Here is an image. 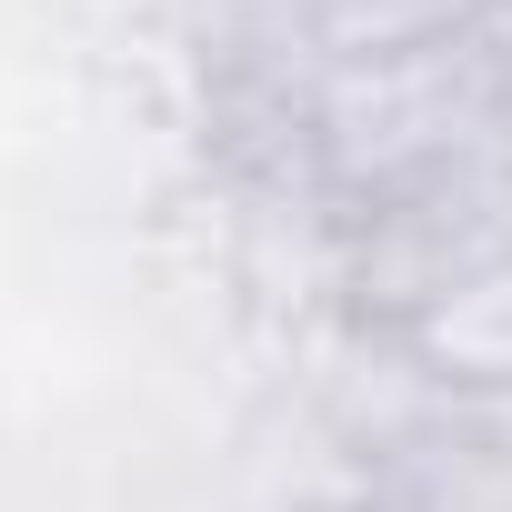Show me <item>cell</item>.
<instances>
[{
    "instance_id": "7a4b0ae2",
    "label": "cell",
    "mask_w": 512,
    "mask_h": 512,
    "mask_svg": "<svg viewBox=\"0 0 512 512\" xmlns=\"http://www.w3.org/2000/svg\"><path fill=\"white\" fill-rule=\"evenodd\" d=\"M382 342L412 362V382H432L452 402H512V251L482 262L472 282H452L442 302H422Z\"/></svg>"
},
{
    "instance_id": "3957f363",
    "label": "cell",
    "mask_w": 512,
    "mask_h": 512,
    "mask_svg": "<svg viewBox=\"0 0 512 512\" xmlns=\"http://www.w3.org/2000/svg\"><path fill=\"white\" fill-rule=\"evenodd\" d=\"M502 21V0H302V31L332 71H362V61H412V51H442V41H472Z\"/></svg>"
},
{
    "instance_id": "6da1fadb",
    "label": "cell",
    "mask_w": 512,
    "mask_h": 512,
    "mask_svg": "<svg viewBox=\"0 0 512 512\" xmlns=\"http://www.w3.org/2000/svg\"><path fill=\"white\" fill-rule=\"evenodd\" d=\"M512 251V151H472L452 171H422L342 221V292L372 332H402L422 302L472 282Z\"/></svg>"
},
{
    "instance_id": "277c9868",
    "label": "cell",
    "mask_w": 512,
    "mask_h": 512,
    "mask_svg": "<svg viewBox=\"0 0 512 512\" xmlns=\"http://www.w3.org/2000/svg\"><path fill=\"white\" fill-rule=\"evenodd\" d=\"M372 512H382V502H372Z\"/></svg>"
}]
</instances>
